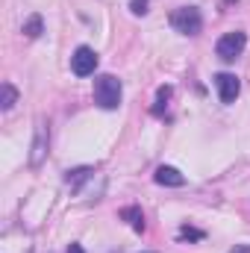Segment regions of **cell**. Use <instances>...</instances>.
<instances>
[{
    "label": "cell",
    "mask_w": 250,
    "mask_h": 253,
    "mask_svg": "<svg viewBox=\"0 0 250 253\" xmlns=\"http://www.w3.org/2000/svg\"><path fill=\"white\" fill-rule=\"evenodd\" d=\"M121 94H124V88H121V80L115 74H100L94 80V103L100 109H106V112L118 109L121 106Z\"/></svg>",
    "instance_id": "6da1fadb"
},
{
    "label": "cell",
    "mask_w": 250,
    "mask_h": 253,
    "mask_svg": "<svg viewBox=\"0 0 250 253\" xmlns=\"http://www.w3.org/2000/svg\"><path fill=\"white\" fill-rule=\"evenodd\" d=\"M171 27L180 33V36H197L203 30V15L197 6H180L171 12Z\"/></svg>",
    "instance_id": "7a4b0ae2"
},
{
    "label": "cell",
    "mask_w": 250,
    "mask_h": 253,
    "mask_svg": "<svg viewBox=\"0 0 250 253\" xmlns=\"http://www.w3.org/2000/svg\"><path fill=\"white\" fill-rule=\"evenodd\" d=\"M47 147H50V126L44 118L36 121V132H33V147H30V168H42L47 159Z\"/></svg>",
    "instance_id": "3957f363"
},
{
    "label": "cell",
    "mask_w": 250,
    "mask_h": 253,
    "mask_svg": "<svg viewBox=\"0 0 250 253\" xmlns=\"http://www.w3.org/2000/svg\"><path fill=\"white\" fill-rule=\"evenodd\" d=\"M245 47H248V36H245L242 30H233V33H224V36L218 39L215 53H218L224 62H233V59H239V56L245 53Z\"/></svg>",
    "instance_id": "277c9868"
},
{
    "label": "cell",
    "mask_w": 250,
    "mask_h": 253,
    "mask_svg": "<svg viewBox=\"0 0 250 253\" xmlns=\"http://www.w3.org/2000/svg\"><path fill=\"white\" fill-rule=\"evenodd\" d=\"M94 68H97V53L91 50V47H77L74 50V56H71V71L77 74V77H88V74H94Z\"/></svg>",
    "instance_id": "5b68a950"
},
{
    "label": "cell",
    "mask_w": 250,
    "mask_h": 253,
    "mask_svg": "<svg viewBox=\"0 0 250 253\" xmlns=\"http://www.w3.org/2000/svg\"><path fill=\"white\" fill-rule=\"evenodd\" d=\"M215 88H218V97L221 103H236L239 91H242V83L236 74H218L215 77Z\"/></svg>",
    "instance_id": "8992f818"
},
{
    "label": "cell",
    "mask_w": 250,
    "mask_h": 253,
    "mask_svg": "<svg viewBox=\"0 0 250 253\" xmlns=\"http://www.w3.org/2000/svg\"><path fill=\"white\" fill-rule=\"evenodd\" d=\"M153 180H156L159 186H168V189H180V186H186V177H183L174 165H159L156 174H153Z\"/></svg>",
    "instance_id": "52a82bcc"
},
{
    "label": "cell",
    "mask_w": 250,
    "mask_h": 253,
    "mask_svg": "<svg viewBox=\"0 0 250 253\" xmlns=\"http://www.w3.org/2000/svg\"><path fill=\"white\" fill-rule=\"evenodd\" d=\"M91 174H94V168L83 165V168H74V171H68L65 183H68V189H71V191H80V189H83V183H85V180H91Z\"/></svg>",
    "instance_id": "ba28073f"
},
{
    "label": "cell",
    "mask_w": 250,
    "mask_h": 253,
    "mask_svg": "<svg viewBox=\"0 0 250 253\" xmlns=\"http://www.w3.org/2000/svg\"><path fill=\"white\" fill-rule=\"evenodd\" d=\"M15 103H18V88H15L12 83H3V85H0V109L9 112Z\"/></svg>",
    "instance_id": "9c48e42d"
},
{
    "label": "cell",
    "mask_w": 250,
    "mask_h": 253,
    "mask_svg": "<svg viewBox=\"0 0 250 253\" xmlns=\"http://www.w3.org/2000/svg\"><path fill=\"white\" fill-rule=\"evenodd\" d=\"M121 218L129 221V227H132L135 233H144V215H141L138 206H126V209H121Z\"/></svg>",
    "instance_id": "30bf717a"
},
{
    "label": "cell",
    "mask_w": 250,
    "mask_h": 253,
    "mask_svg": "<svg viewBox=\"0 0 250 253\" xmlns=\"http://www.w3.org/2000/svg\"><path fill=\"white\" fill-rule=\"evenodd\" d=\"M42 30H44L42 15H30V18H27V24H24V36H27V39H39V36H42Z\"/></svg>",
    "instance_id": "8fae6325"
},
{
    "label": "cell",
    "mask_w": 250,
    "mask_h": 253,
    "mask_svg": "<svg viewBox=\"0 0 250 253\" xmlns=\"http://www.w3.org/2000/svg\"><path fill=\"white\" fill-rule=\"evenodd\" d=\"M168 97H171V85H162L156 91V103H153V115H162L165 106H168Z\"/></svg>",
    "instance_id": "7c38bea8"
},
{
    "label": "cell",
    "mask_w": 250,
    "mask_h": 253,
    "mask_svg": "<svg viewBox=\"0 0 250 253\" xmlns=\"http://www.w3.org/2000/svg\"><path fill=\"white\" fill-rule=\"evenodd\" d=\"M200 242L203 239V230H194V227H180V242Z\"/></svg>",
    "instance_id": "4fadbf2b"
},
{
    "label": "cell",
    "mask_w": 250,
    "mask_h": 253,
    "mask_svg": "<svg viewBox=\"0 0 250 253\" xmlns=\"http://www.w3.org/2000/svg\"><path fill=\"white\" fill-rule=\"evenodd\" d=\"M129 9H132V15H144L147 12V0H132Z\"/></svg>",
    "instance_id": "5bb4252c"
},
{
    "label": "cell",
    "mask_w": 250,
    "mask_h": 253,
    "mask_svg": "<svg viewBox=\"0 0 250 253\" xmlns=\"http://www.w3.org/2000/svg\"><path fill=\"white\" fill-rule=\"evenodd\" d=\"M230 253H250V245H236Z\"/></svg>",
    "instance_id": "9a60e30c"
},
{
    "label": "cell",
    "mask_w": 250,
    "mask_h": 253,
    "mask_svg": "<svg viewBox=\"0 0 250 253\" xmlns=\"http://www.w3.org/2000/svg\"><path fill=\"white\" fill-rule=\"evenodd\" d=\"M68 253H85V251H83V245H77V242H74V245L68 248Z\"/></svg>",
    "instance_id": "2e32d148"
},
{
    "label": "cell",
    "mask_w": 250,
    "mask_h": 253,
    "mask_svg": "<svg viewBox=\"0 0 250 253\" xmlns=\"http://www.w3.org/2000/svg\"><path fill=\"white\" fill-rule=\"evenodd\" d=\"M230 3H233V0H230ZM236 3H239V0H236Z\"/></svg>",
    "instance_id": "e0dca14e"
}]
</instances>
